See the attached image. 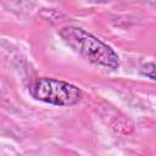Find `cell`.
<instances>
[{
  "mask_svg": "<svg viewBox=\"0 0 156 156\" xmlns=\"http://www.w3.org/2000/svg\"><path fill=\"white\" fill-rule=\"evenodd\" d=\"M58 35L74 52L90 63L108 69H117L119 67L118 54L105 41L85 29L66 26L58 30Z\"/></svg>",
  "mask_w": 156,
  "mask_h": 156,
  "instance_id": "cell-1",
  "label": "cell"
},
{
  "mask_svg": "<svg viewBox=\"0 0 156 156\" xmlns=\"http://www.w3.org/2000/svg\"><path fill=\"white\" fill-rule=\"evenodd\" d=\"M29 93L35 100L58 107L73 106L83 98V91L77 85L48 77L35 79L29 85Z\"/></svg>",
  "mask_w": 156,
  "mask_h": 156,
  "instance_id": "cell-2",
  "label": "cell"
},
{
  "mask_svg": "<svg viewBox=\"0 0 156 156\" xmlns=\"http://www.w3.org/2000/svg\"><path fill=\"white\" fill-rule=\"evenodd\" d=\"M140 72L143 76H146L147 78L154 80L155 79V65H154V62H149L146 65H143L140 68Z\"/></svg>",
  "mask_w": 156,
  "mask_h": 156,
  "instance_id": "cell-3",
  "label": "cell"
}]
</instances>
